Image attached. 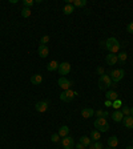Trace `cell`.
Here are the masks:
<instances>
[{
    "label": "cell",
    "mask_w": 133,
    "mask_h": 149,
    "mask_svg": "<svg viewBox=\"0 0 133 149\" xmlns=\"http://www.w3.org/2000/svg\"><path fill=\"white\" fill-rule=\"evenodd\" d=\"M69 135V128L66 127V125H63V127H60L59 128V136L60 137H66V136Z\"/></svg>",
    "instance_id": "2e32d148"
},
{
    "label": "cell",
    "mask_w": 133,
    "mask_h": 149,
    "mask_svg": "<svg viewBox=\"0 0 133 149\" xmlns=\"http://www.w3.org/2000/svg\"><path fill=\"white\" fill-rule=\"evenodd\" d=\"M124 118V114L121 113V111H115L112 113V120L115 122H121Z\"/></svg>",
    "instance_id": "4fadbf2b"
},
{
    "label": "cell",
    "mask_w": 133,
    "mask_h": 149,
    "mask_svg": "<svg viewBox=\"0 0 133 149\" xmlns=\"http://www.w3.org/2000/svg\"><path fill=\"white\" fill-rule=\"evenodd\" d=\"M10 3L11 4H16V3H18V0H10Z\"/></svg>",
    "instance_id": "ab89813d"
},
{
    "label": "cell",
    "mask_w": 133,
    "mask_h": 149,
    "mask_svg": "<svg viewBox=\"0 0 133 149\" xmlns=\"http://www.w3.org/2000/svg\"><path fill=\"white\" fill-rule=\"evenodd\" d=\"M116 43H119V40H117V39H116V37H109L108 40L105 42V48H107V49H108V51H109V49L112 48V47L116 44Z\"/></svg>",
    "instance_id": "ac0fdd59"
},
{
    "label": "cell",
    "mask_w": 133,
    "mask_h": 149,
    "mask_svg": "<svg viewBox=\"0 0 133 149\" xmlns=\"http://www.w3.org/2000/svg\"><path fill=\"white\" fill-rule=\"evenodd\" d=\"M35 109L37 112H40V113L47 112L48 111V103H47V101H39V103L35 104Z\"/></svg>",
    "instance_id": "52a82bcc"
},
{
    "label": "cell",
    "mask_w": 133,
    "mask_h": 149,
    "mask_svg": "<svg viewBox=\"0 0 133 149\" xmlns=\"http://www.w3.org/2000/svg\"><path fill=\"white\" fill-rule=\"evenodd\" d=\"M120 47H121V45H120V43H116V44L113 45L112 48L109 49V52H111V53H115V55H116L117 52H120Z\"/></svg>",
    "instance_id": "4316f807"
},
{
    "label": "cell",
    "mask_w": 133,
    "mask_h": 149,
    "mask_svg": "<svg viewBox=\"0 0 133 149\" xmlns=\"http://www.w3.org/2000/svg\"><path fill=\"white\" fill-rule=\"evenodd\" d=\"M132 146H133V139H132Z\"/></svg>",
    "instance_id": "ee69618b"
},
{
    "label": "cell",
    "mask_w": 133,
    "mask_h": 149,
    "mask_svg": "<svg viewBox=\"0 0 133 149\" xmlns=\"http://www.w3.org/2000/svg\"><path fill=\"white\" fill-rule=\"evenodd\" d=\"M126 149H133V146H126Z\"/></svg>",
    "instance_id": "b9f144b4"
},
{
    "label": "cell",
    "mask_w": 133,
    "mask_h": 149,
    "mask_svg": "<svg viewBox=\"0 0 133 149\" xmlns=\"http://www.w3.org/2000/svg\"><path fill=\"white\" fill-rule=\"evenodd\" d=\"M130 116H133V107L130 108Z\"/></svg>",
    "instance_id": "60d3db41"
},
{
    "label": "cell",
    "mask_w": 133,
    "mask_h": 149,
    "mask_svg": "<svg viewBox=\"0 0 133 149\" xmlns=\"http://www.w3.org/2000/svg\"><path fill=\"white\" fill-rule=\"evenodd\" d=\"M96 72H97L98 75H100V76L105 75V73H104V68H102V67H97V68H96Z\"/></svg>",
    "instance_id": "836d02e7"
},
{
    "label": "cell",
    "mask_w": 133,
    "mask_h": 149,
    "mask_svg": "<svg viewBox=\"0 0 133 149\" xmlns=\"http://www.w3.org/2000/svg\"><path fill=\"white\" fill-rule=\"evenodd\" d=\"M37 52H39V56H40L41 59H45V57H48V55H49V49H48L47 45L40 44V45H39Z\"/></svg>",
    "instance_id": "ba28073f"
},
{
    "label": "cell",
    "mask_w": 133,
    "mask_h": 149,
    "mask_svg": "<svg viewBox=\"0 0 133 149\" xmlns=\"http://www.w3.org/2000/svg\"><path fill=\"white\" fill-rule=\"evenodd\" d=\"M89 149H104V148H102V144L100 141H95L93 144L89 145Z\"/></svg>",
    "instance_id": "484cf974"
},
{
    "label": "cell",
    "mask_w": 133,
    "mask_h": 149,
    "mask_svg": "<svg viewBox=\"0 0 133 149\" xmlns=\"http://www.w3.org/2000/svg\"><path fill=\"white\" fill-rule=\"evenodd\" d=\"M93 114H95V111H93L92 108H84V109L81 111V117L83 118H91Z\"/></svg>",
    "instance_id": "7c38bea8"
},
{
    "label": "cell",
    "mask_w": 133,
    "mask_h": 149,
    "mask_svg": "<svg viewBox=\"0 0 133 149\" xmlns=\"http://www.w3.org/2000/svg\"><path fill=\"white\" fill-rule=\"evenodd\" d=\"M123 124H124V127H125V128L133 129V116H124Z\"/></svg>",
    "instance_id": "8fae6325"
},
{
    "label": "cell",
    "mask_w": 133,
    "mask_h": 149,
    "mask_svg": "<svg viewBox=\"0 0 133 149\" xmlns=\"http://www.w3.org/2000/svg\"><path fill=\"white\" fill-rule=\"evenodd\" d=\"M126 31L129 32V33H133V21H132V23H129L128 25H126Z\"/></svg>",
    "instance_id": "e575fe53"
},
{
    "label": "cell",
    "mask_w": 133,
    "mask_h": 149,
    "mask_svg": "<svg viewBox=\"0 0 133 149\" xmlns=\"http://www.w3.org/2000/svg\"><path fill=\"white\" fill-rule=\"evenodd\" d=\"M87 5V0H73V7H85Z\"/></svg>",
    "instance_id": "603a6c76"
},
{
    "label": "cell",
    "mask_w": 133,
    "mask_h": 149,
    "mask_svg": "<svg viewBox=\"0 0 133 149\" xmlns=\"http://www.w3.org/2000/svg\"><path fill=\"white\" fill-rule=\"evenodd\" d=\"M33 4H35L33 0H23V7H25V8H31Z\"/></svg>",
    "instance_id": "f1b7e54d"
},
{
    "label": "cell",
    "mask_w": 133,
    "mask_h": 149,
    "mask_svg": "<svg viewBox=\"0 0 133 149\" xmlns=\"http://www.w3.org/2000/svg\"><path fill=\"white\" fill-rule=\"evenodd\" d=\"M57 84H59V87L63 90H68V89H71L72 85H73V81H71V80H68L66 77L61 76L59 80H57Z\"/></svg>",
    "instance_id": "277c9868"
},
{
    "label": "cell",
    "mask_w": 133,
    "mask_h": 149,
    "mask_svg": "<svg viewBox=\"0 0 133 149\" xmlns=\"http://www.w3.org/2000/svg\"><path fill=\"white\" fill-rule=\"evenodd\" d=\"M76 149H87V146H85V145H83L81 142H79V144H77V145H76Z\"/></svg>",
    "instance_id": "8d00e7d4"
},
{
    "label": "cell",
    "mask_w": 133,
    "mask_h": 149,
    "mask_svg": "<svg viewBox=\"0 0 133 149\" xmlns=\"http://www.w3.org/2000/svg\"><path fill=\"white\" fill-rule=\"evenodd\" d=\"M51 141H52V142H59V141H60L59 133H53V135L51 136Z\"/></svg>",
    "instance_id": "4dcf8cb0"
},
{
    "label": "cell",
    "mask_w": 133,
    "mask_h": 149,
    "mask_svg": "<svg viewBox=\"0 0 133 149\" xmlns=\"http://www.w3.org/2000/svg\"><path fill=\"white\" fill-rule=\"evenodd\" d=\"M95 113H96V116H97V117H102V114H104V111H101V109H98V111H96Z\"/></svg>",
    "instance_id": "d590c367"
},
{
    "label": "cell",
    "mask_w": 133,
    "mask_h": 149,
    "mask_svg": "<svg viewBox=\"0 0 133 149\" xmlns=\"http://www.w3.org/2000/svg\"><path fill=\"white\" fill-rule=\"evenodd\" d=\"M76 96H79V93H77L76 90H72V89L63 90V93L60 95V100L64 101V103H71Z\"/></svg>",
    "instance_id": "7a4b0ae2"
},
{
    "label": "cell",
    "mask_w": 133,
    "mask_h": 149,
    "mask_svg": "<svg viewBox=\"0 0 133 149\" xmlns=\"http://www.w3.org/2000/svg\"><path fill=\"white\" fill-rule=\"evenodd\" d=\"M117 59L120 60V61H126V59H128V53L126 52H120L119 55H117Z\"/></svg>",
    "instance_id": "83f0119b"
},
{
    "label": "cell",
    "mask_w": 133,
    "mask_h": 149,
    "mask_svg": "<svg viewBox=\"0 0 133 149\" xmlns=\"http://www.w3.org/2000/svg\"><path fill=\"white\" fill-rule=\"evenodd\" d=\"M111 87H116L115 84H113L112 79H111V76L109 75L100 76V79H98V88L100 89H105V88H111Z\"/></svg>",
    "instance_id": "6da1fadb"
},
{
    "label": "cell",
    "mask_w": 133,
    "mask_h": 149,
    "mask_svg": "<svg viewBox=\"0 0 133 149\" xmlns=\"http://www.w3.org/2000/svg\"><path fill=\"white\" fill-rule=\"evenodd\" d=\"M108 116H109V112H108V111H104V114H102V117H104V118H107V117H108Z\"/></svg>",
    "instance_id": "f35d334b"
},
{
    "label": "cell",
    "mask_w": 133,
    "mask_h": 149,
    "mask_svg": "<svg viewBox=\"0 0 133 149\" xmlns=\"http://www.w3.org/2000/svg\"><path fill=\"white\" fill-rule=\"evenodd\" d=\"M31 8H25V7H23V10H21V16L23 18H29L31 16Z\"/></svg>",
    "instance_id": "d4e9b609"
},
{
    "label": "cell",
    "mask_w": 133,
    "mask_h": 149,
    "mask_svg": "<svg viewBox=\"0 0 133 149\" xmlns=\"http://www.w3.org/2000/svg\"><path fill=\"white\" fill-rule=\"evenodd\" d=\"M91 139L95 140V141H100V139H101V133L96 129V131H92L91 132Z\"/></svg>",
    "instance_id": "44dd1931"
},
{
    "label": "cell",
    "mask_w": 133,
    "mask_h": 149,
    "mask_svg": "<svg viewBox=\"0 0 133 149\" xmlns=\"http://www.w3.org/2000/svg\"><path fill=\"white\" fill-rule=\"evenodd\" d=\"M105 107H112V101H109V100H105Z\"/></svg>",
    "instance_id": "74e56055"
},
{
    "label": "cell",
    "mask_w": 133,
    "mask_h": 149,
    "mask_svg": "<svg viewBox=\"0 0 133 149\" xmlns=\"http://www.w3.org/2000/svg\"><path fill=\"white\" fill-rule=\"evenodd\" d=\"M109 76H111V79H112L113 84L116 85L120 80L124 79V76H125V71H124V69H113L112 72L109 73Z\"/></svg>",
    "instance_id": "3957f363"
},
{
    "label": "cell",
    "mask_w": 133,
    "mask_h": 149,
    "mask_svg": "<svg viewBox=\"0 0 133 149\" xmlns=\"http://www.w3.org/2000/svg\"><path fill=\"white\" fill-rule=\"evenodd\" d=\"M49 42V36L48 35H44L41 39H40V44H43V45H47V43Z\"/></svg>",
    "instance_id": "1f68e13d"
},
{
    "label": "cell",
    "mask_w": 133,
    "mask_h": 149,
    "mask_svg": "<svg viewBox=\"0 0 133 149\" xmlns=\"http://www.w3.org/2000/svg\"><path fill=\"white\" fill-rule=\"evenodd\" d=\"M59 65H60V63H57L56 60H52V61L48 63V65H47V69H48L49 72H53V71L59 69Z\"/></svg>",
    "instance_id": "9a60e30c"
},
{
    "label": "cell",
    "mask_w": 133,
    "mask_h": 149,
    "mask_svg": "<svg viewBox=\"0 0 133 149\" xmlns=\"http://www.w3.org/2000/svg\"><path fill=\"white\" fill-rule=\"evenodd\" d=\"M105 97H107V100H109V101H115V100H117L119 99V95H117V92L116 90H112V89H108L107 90V93H105Z\"/></svg>",
    "instance_id": "30bf717a"
},
{
    "label": "cell",
    "mask_w": 133,
    "mask_h": 149,
    "mask_svg": "<svg viewBox=\"0 0 133 149\" xmlns=\"http://www.w3.org/2000/svg\"><path fill=\"white\" fill-rule=\"evenodd\" d=\"M121 113L124 116H130V108L129 107H123L121 108Z\"/></svg>",
    "instance_id": "f546056e"
},
{
    "label": "cell",
    "mask_w": 133,
    "mask_h": 149,
    "mask_svg": "<svg viewBox=\"0 0 133 149\" xmlns=\"http://www.w3.org/2000/svg\"><path fill=\"white\" fill-rule=\"evenodd\" d=\"M61 145H63L64 149H73V145H75V141L72 137L69 136H66L64 139H61Z\"/></svg>",
    "instance_id": "8992f818"
},
{
    "label": "cell",
    "mask_w": 133,
    "mask_h": 149,
    "mask_svg": "<svg viewBox=\"0 0 133 149\" xmlns=\"http://www.w3.org/2000/svg\"><path fill=\"white\" fill-rule=\"evenodd\" d=\"M112 107L115 108L116 111H120V108H123V101L120 100V99H117V100H115L112 103Z\"/></svg>",
    "instance_id": "cb8c5ba5"
},
{
    "label": "cell",
    "mask_w": 133,
    "mask_h": 149,
    "mask_svg": "<svg viewBox=\"0 0 133 149\" xmlns=\"http://www.w3.org/2000/svg\"><path fill=\"white\" fill-rule=\"evenodd\" d=\"M31 83L33 84V85H39V84L43 83V76L41 75H33V76L31 77Z\"/></svg>",
    "instance_id": "e0dca14e"
},
{
    "label": "cell",
    "mask_w": 133,
    "mask_h": 149,
    "mask_svg": "<svg viewBox=\"0 0 133 149\" xmlns=\"http://www.w3.org/2000/svg\"><path fill=\"white\" fill-rule=\"evenodd\" d=\"M108 124V121H107V118L104 117H97L95 120V122H93V125H95V128H101V127H104V125Z\"/></svg>",
    "instance_id": "5bb4252c"
},
{
    "label": "cell",
    "mask_w": 133,
    "mask_h": 149,
    "mask_svg": "<svg viewBox=\"0 0 133 149\" xmlns=\"http://www.w3.org/2000/svg\"><path fill=\"white\" fill-rule=\"evenodd\" d=\"M105 61H107V64H109V65H115L116 63L119 61L117 55H115V53H108L107 57H105Z\"/></svg>",
    "instance_id": "9c48e42d"
},
{
    "label": "cell",
    "mask_w": 133,
    "mask_h": 149,
    "mask_svg": "<svg viewBox=\"0 0 133 149\" xmlns=\"http://www.w3.org/2000/svg\"><path fill=\"white\" fill-rule=\"evenodd\" d=\"M59 73L60 75H63V77H65V75H68V73L71 72V64L68 61H64V63H60L59 65Z\"/></svg>",
    "instance_id": "5b68a950"
},
{
    "label": "cell",
    "mask_w": 133,
    "mask_h": 149,
    "mask_svg": "<svg viewBox=\"0 0 133 149\" xmlns=\"http://www.w3.org/2000/svg\"><path fill=\"white\" fill-rule=\"evenodd\" d=\"M73 11H75L73 4H65V7L63 8L64 15H72L73 14Z\"/></svg>",
    "instance_id": "ffe728a7"
},
{
    "label": "cell",
    "mask_w": 133,
    "mask_h": 149,
    "mask_svg": "<svg viewBox=\"0 0 133 149\" xmlns=\"http://www.w3.org/2000/svg\"><path fill=\"white\" fill-rule=\"evenodd\" d=\"M80 142L81 144H83V145H85L88 148V146L91 145L92 144V141H91V139H89V137H88V136H81L80 137Z\"/></svg>",
    "instance_id": "7402d4cb"
},
{
    "label": "cell",
    "mask_w": 133,
    "mask_h": 149,
    "mask_svg": "<svg viewBox=\"0 0 133 149\" xmlns=\"http://www.w3.org/2000/svg\"><path fill=\"white\" fill-rule=\"evenodd\" d=\"M119 145V139L116 137V136H111L108 139V146L111 148H116V146Z\"/></svg>",
    "instance_id": "d6986e66"
},
{
    "label": "cell",
    "mask_w": 133,
    "mask_h": 149,
    "mask_svg": "<svg viewBox=\"0 0 133 149\" xmlns=\"http://www.w3.org/2000/svg\"><path fill=\"white\" fill-rule=\"evenodd\" d=\"M107 149H115V148H111V146H108V148H107Z\"/></svg>",
    "instance_id": "7bdbcfd3"
},
{
    "label": "cell",
    "mask_w": 133,
    "mask_h": 149,
    "mask_svg": "<svg viewBox=\"0 0 133 149\" xmlns=\"http://www.w3.org/2000/svg\"><path fill=\"white\" fill-rule=\"evenodd\" d=\"M108 129H109V124H107V125H104V127H101V128H98L97 131L100 132V133H104V132H108Z\"/></svg>",
    "instance_id": "d6a6232c"
}]
</instances>
